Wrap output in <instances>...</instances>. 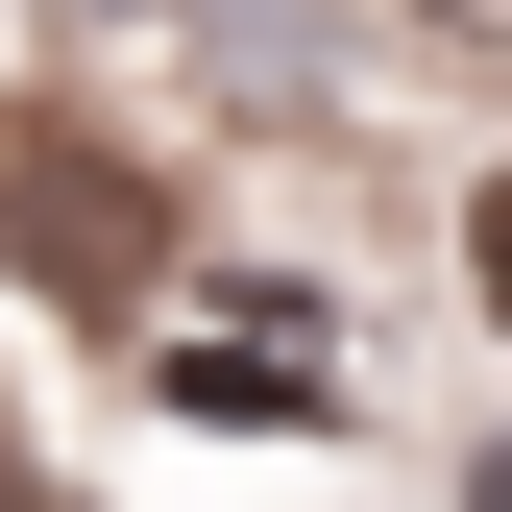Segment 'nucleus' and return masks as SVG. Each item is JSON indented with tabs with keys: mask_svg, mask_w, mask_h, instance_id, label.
Instances as JSON below:
<instances>
[{
	"mask_svg": "<svg viewBox=\"0 0 512 512\" xmlns=\"http://www.w3.org/2000/svg\"><path fill=\"white\" fill-rule=\"evenodd\" d=\"M171 415H342V342H293V317H171Z\"/></svg>",
	"mask_w": 512,
	"mask_h": 512,
	"instance_id": "obj_1",
	"label": "nucleus"
}]
</instances>
